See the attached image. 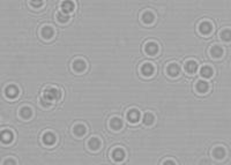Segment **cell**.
<instances>
[{
	"instance_id": "6da1fadb",
	"label": "cell",
	"mask_w": 231,
	"mask_h": 165,
	"mask_svg": "<svg viewBox=\"0 0 231 165\" xmlns=\"http://www.w3.org/2000/svg\"><path fill=\"white\" fill-rule=\"evenodd\" d=\"M43 97L47 99L49 102H52V101H57L60 98V91L56 89V88H47L46 90L44 91V96Z\"/></svg>"
},
{
	"instance_id": "7a4b0ae2",
	"label": "cell",
	"mask_w": 231,
	"mask_h": 165,
	"mask_svg": "<svg viewBox=\"0 0 231 165\" xmlns=\"http://www.w3.org/2000/svg\"><path fill=\"white\" fill-rule=\"evenodd\" d=\"M145 49H146V52H147L149 56H155L158 52V45L156 43H152V42L148 43Z\"/></svg>"
},
{
	"instance_id": "3957f363",
	"label": "cell",
	"mask_w": 231,
	"mask_h": 165,
	"mask_svg": "<svg viewBox=\"0 0 231 165\" xmlns=\"http://www.w3.org/2000/svg\"><path fill=\"white\" fill-rule=\"evenodd\" d=\"M86 67H87V65H86V62L83 61V60H81V59H78V60H75V61L73 62V68L75 72H83L84 69H86Z\"/></svg>"
},
{
	"instance_id": "277c9868",
	"label": "cell",
	"mask_w": 231,
	"mask_h": 165,
	"mask_svg": "<svg viewBox=\"0 0 231 165\" xmlns=\"http://www.w3.org/2000/svg\"><path fill=\"white\" fill-rule=\"evenodd\" d=\"M19 95V89L15 86H9L6 88V96L9 98H15Z\"/></svg>"
},
{
	"instance_id": "5b68a950",
	"label": "cell",
	"mask_w": 231,
	"mask_h": 165,
	"mask_svg": "<svg viewBox=\"0 0 231 165\" xmlns=\"http://www.w3.org/2000/svg\"><path fill=\"white\" fill-rule=\"evenodd\" d=\"M43 142L47 145H54V142H56V136H54V134L50 133V132H49V133H45L44 136H43Z\"/></svg>"
},
{
	"instance_id": "8992f818",
	"label": "cell",
	"mask_w": 231,
	"mask_h": 165,
	"mask_svg": "<svg viewBox=\"0 0 231 165\" xmlns=\"http://www.w3.org/2000/svg\"><path fill=\"white\" fill-rule=\"evenodd\" d=\"M127 118L131 123H138L139 119H140V113L138 110H131L128 113H127Z\"/></svg>"
},
{
	"instance_id": "52a82bcc",
	"label": "cell",
	"mask_w": 231,
	"mask_h": 165,
	"mask_svg": "<svg viewBox=\"0 0 231 165\" xmlns=\"http://www.w3.org/2000/svg\"><path fill=\"white\" fill-rule=\"evenodd\" d=\"M185 69H186L187 73H195L196 69H198V64H196L194 60H189V61L186 62Z\"/></svg>"
},
{
	"instance_id": "ba28073f",
	"label": "cell",
	"mask_w": 231,
	"mask_h": 165,
	"mask_svg": "<svg viewBox=\"0 0 231 165\" xmlns=\"http://www.w3.org/2000/svg\"><path fill=\"white\" fill-rule=\"evenodd\" d=\"M179 72H180V68H179L178 65L171 64V65L168 66V74L170 76H177L179 74Z\"/></svg>"
},
{
	"instance_id": "9c48e42d",
	"label": "cell",
	"mask_w": 231,
	"mask_h": 165,
	"mask_svg": "<svg viewBox=\"0 0 231 165\" xmlns=\"http://www.w3.org/2000/svg\"><path fill=\"white\" fill-rule=\"evenodd\" d=\"M61 8H63L64 13L68 14V13H71V12L74 10V4L72 1H65V2H63V5H61Z\"/></svg>"
},
{
	"instance_id": "30bf717a",
	"label": "cell",
	"mask_w": 231,
	"mask_h": 165,
	"mask_svg": "<svg viewBox=\"0 0 231 165\" xmlns=\"http://www.w3.org/2000/svg\"><path fill=\"white\" fill-rule=\"evenodd\" d=\"M110 126H111V128H112V129L118 130V129H120L121 127H123V121H121L119 118H113V119H111Z\"/></svg>"
},
{
	"instance_id": "8fae6325",
	"label": "cell",
	"mask_w": 231,
	"mask_h": 165,
	"mask_svg": "<svg viewBox=\"0 0 231 165\" xmlns=\"http://www.w3.org/2000/svg\"><path fill=\"white\" fill-rule=\"evenodd\" d=\"M199 29L204 35H207V34H209L210 31H211V24H210L209 22H202L200 24Z\"/></svg>"
},
{
	"instance_id": "7c38bea8",
	"label": "cell",
	"mask_w": 231,
	"mask_h": 165,
	"mask_svg": "<svg viewBox=\"0 0 231 165\" xmlns=\"http://www.w3.org/2000/svg\"><path fill=\"white\" fill-rule=\"evenodd\" d=\"M200 74L204 76V78H210L213 75V69L209 66H204L200 71Z\"/></svg>"
},
{
	"instance_id": "4fadbf2b",
	"label": "cell",
	"mask_w": 231,
	"mask_h": 165,
	"mask_svg": "<svg viewBox=\"0 0 231 165\" xmlns=\"http://www.w3.org/2000/svg\"><path fill=\"white\" fill-rule=\"evenodd\" d=\"M12 139H13V135H12L11 132H8V130H4L2 133H1V141L2 142H5V143H9L12 141Z\"/></svg>"
},
{
	"instance_id": "5bb4252c",
	"label": "cell",
	"mask_w": 231,
	"mask_h": 165,
	"mask_svg": "<svg viewBox=\"0 0 231 165\" xmlns=\"http://www.w3.org/2000/svg\"><path fill=\"white\" fill-rule=\"evenodd\" d=\"M142 73H143V75H146V76H150L152 73H154V67H152L150 64H146V65H143V67H142Z\"/></svg>"
},
{
	"instance_id": "9a60e30c",
	"label": "cell",
	"mask_w": 231,
	"mask_h": 165,
	"mask_svg": "<svg viewBox=\"0 0 231 165\" xmlns=\"http://www.w3.org/2000/svg\"><path fill=\"white\" fill-rule=\"evenodd\" d=\"M196 89H198V91L201 94L206 93V91L208 90V83L205 82V81H199V82L196 83Z\"/></svg>"
},
{
	"instance_id": "2e32d148",
	"label": "cell",
	"mask_w": 231,
	"mask_h": 165,
	"mask_svg": "<svg viewBox=\"0 0 231 165\" xmlns=\"http://www.w3.org/2000/svg\"><path fill=\"white\" fill-rule=\"evenodd\" d=\"M210 54L214 58H220L223 54V50L220 46H213L210 50Z\"/></svg>"
},
{
	"instance_id": "e0dca14e",
	"label": "cell",
	"mask_w": 231,
	"mask_h": 165,
	"mask_svg": "<svg viewBox=\"0 0 231 165\" xmlns=\"http://www.w3.org/2000/svg\"><path fill=\"white\" fill-rule=\"evenodd\" d=\"M112 156H113L115 160H118V162H120V160H124V157H125V154H124V151H123L121 149H116L115 151H113Z\"/></svg>"
},
{
	"instance_id": "ac0fdd59",
	"label": "cell",
	"mask_w": 231,
	"mask_h": 165,
	"mask_svg": "<svg viewBox=\"0 0 231 165\" xmlns=\"http://www.w3.org/2000/svg\"><path fill=\"white\" fill-rule=\"evenodd\" d=\"M74 134L78 135V136H82L86 134V127L83 125H76L74 127Z\"/></svg>"
},
{
	"instance_id": "d6986e66",
	"label": "cell",
	"mask_w": 231,
	"mask_h": 165,
	"mask_svg": "<svg viewBox=\"0 0 231 165\" xmlns=\"http://www.w3.org/2000/svg\"><path fill=\"white\" fill-rule=\"evenodd\" d=\"M42 35L44 38H47V39L51 38V37L53 36V29L51 27H45V28H43Z\"/></svg>"
},
{
	"instance_id": "ffe728a7",
	"label": "cell",
	"mask_w": 231,
	"mask_h": 165,
	"mask_svg": "<svg viewBox=\"0 0 231 165\" xmlns=\"http://www.w3.org/2000/svg\"><path fill=\"white\" fill-rule=\"evenodd\" d=\"M20 114H21L22 118L29 119L30 117H31V114H32L31 108H21V112H20Z\"/></svg>"
},
{
	"instance_id": "44dd1931",
	"label": "cell",
	"mask_w": 231,
	"mask_h": 165,
	"mask_svg": "<svg viewBox=\"0 0 231 165\" xmlns=\"http://www.w3.org/2000/svg\"><path fill=\"white\" fill-rule=\"evenodd\" d=\"M214 156H215L216 158L221 160V158H223L226 156V150L223 149V148H221V147H218V148H216L214 150Z\"/></svg>"
},
{
	"instance_id": "7402d4cb",
	"label": "cell",
	"mask_w": 231,
	"mask_h": 165,
	"mask_svg": "<svg viewBox=\"0 0 231 165\" xmlns=\"http://www.w3.org/2000/svg\"><path fill=\"white\" fill-rule=\"evenodd\" d=\"M100 145H101V142H100V140L98 139H91L89 141V147H90V149H93V150H97L98 148H100Z\"/></svg>"
},
{
	"instance_id": "603a6c76",
	"label": "cell",
	"mask_w": 231,
	"mask_h": 165,
	"mask_svg": "<svg viewBox=\"0 0 231 165\" xmlns=\"http://www.w3.org/2000/svg\"><path fill=\"white\" fill-rule=\"evenodd\" d=\"M142 20H143V22L145 23H152V21H154V15H152L150 12H146L145 14H143V16H142Z\"/></svg>"
},
{
	"instance_id": "cb8c5ba5",
	"label": "cell",
	"mask_w": 231,
	"mask_h": 165,
	"mask_svg": "<svg viewBox=\"0 0 231 165\" xmlns=\"http://www.w3.org/2000/svg\"><path fill=\"white\" fill-rule=\"evenodd\" d=\"M69 19V15L68 14H66V13H64V12H60V13H58L57 14V20L59 21V22H63V23H65V22H67Z\"/></svg>"
},
{
	"instance_id": "d4e9b609",
	"label": "cell",
	"mask_w": 231,
	"mask_h": 165,
	"mask_svg": "<svg viewBox=\"0 0 231 165\" xmlns=\"http://www.w3.org/2000/svg\"><path fill=\"white\" fill-rule=\"evenodd\" d=\"M154 120H155V118H154V116L152 113H146L145 117H143V123L146 125H148V126L152 125L154 123Z\"/></svg>"
},
{
	"instance_id": "484cf974",
	"label": "cell",
	"mask_w": 231,
	"mask_h": 165,
	"mask_svg": "<svg viewBox=\"0 0 231 165\" xmlns=\"http://www.w3.org/2000/svg\"><path fill=\"white\" fill-rule=\"evenodd\" d=\"M221 37H222V39H223V41H226V42L230 41V29H226V30L222 31V35H221Z\"/></svg>"
},
{
	"instance_id": "4316f807",
	"label": "cell",
	"mask_w": 231,
	"mask_h": 165,
	"mask_svg": "<svg viewBox=\"0 0 231 165\" xmlns=\"http://www.w3.org/2000/svg\"><path fill=\"white\" fill-rule=\"evenodd\" d=\"M41 104H42L44 108H49V106L51 105V102H49L47 99H45V98L43 97V98H42V101H41Z\"/></svg>"
},
{
	"instance_id": "83f0119b",
	"label": "cell",
	"mask_w": 231,
	"mask_h": 165,
	"mask_svg": "<svg viewBox=\"0 0 231 165\" xmlns=\"http://www.w3.org/2000/svg\"><path fill=\"white\" fill-rule=\"evenodd\" d=\"M30 5L31 6H41L42 5V1H39V2H34V1H32V2H30Z\"/></svg>"
},
{
	"instance_id": "f1b7e54d",
	"label": "cell",
	"mask_w": 231,
	"mask_h": 165,
	"mask_svg": "<svg viewBox=\"0 0 231 165\" xmlns=\"http://www.w3.org/2000/svg\"><path fill=\"white\" fill-rule=\"evenodd\" d=\"M5 164H15V162L12 160H5Z\"/></svg>"
},
{
	"instance_id": "f546056e",
	"label": "cell",
	"mask_w": 231,
	"mask_h": 165,
	"mask_svg": "<svg viewBox=\"0 0 231 165\" xmlns=\"http://www.w3.org/2000/svg\"><path fill=\"white\" fill-rule=\"evenodd\" d=\"M164 164H174V162L173 160H167V162H164Z\"/></svg>"
}]
</instances>
